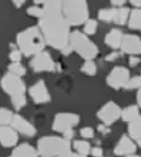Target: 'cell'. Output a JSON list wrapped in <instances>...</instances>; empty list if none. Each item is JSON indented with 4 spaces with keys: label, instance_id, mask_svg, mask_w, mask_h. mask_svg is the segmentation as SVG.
<instances>
[{
    "label": "cell",
    "instance_id": "1",
    "mask_svg": "<svg viewBox=\"0 0 141 157\" xmlns=\"http://www.w3.org/2000/svg\"><path fill=\"white\" fill-rule=\"evenodd\" d=\"M39 29L48 45L61 51L63 54L70 53V25L62 14L47 15L40 18Z\"/></svg>",
    "mask_w": 141,
    "mask_h": 157
},
{
    "label": "cell",
    "instance_id": "2",
    "mask_svg": "<svg viewBox=\"0 0 141 157\" xmlns=\"http://www.w3.org/2000/svg\"><path fill=\"white\" fill-rule=\"evenodd\" d=\"M16 40L21 53L25 56L36 55L44 49V37L37 26H31L20 32Z\"/></svg>",
    "mask_w": 141,
    "mask_h": 157
},
{
    "label": "cell",
    "instance_id": "3",
    "mask_svg": "<svg viewBox=\"0 0 141 157\" xmlns=\"http://www.w3.org/2000/svg\"><path fill=\"white\" fill-rule=\"evenodd\" d=\"M38 153L41 156H74L67 138L57 136H44L38 141Z\"/></svg>",
    "mask_w": 141,
    "mask_h": 157
},
{
    "label": "cell",
    "instance_id": "4",
    "mask_svg": "<svg viewBox=\"0 0 141 157\" xmlns=\"http://www.w3.org/2000/svg\"><path fill=\"white\" fill-rule=\"evenodd\" d=\"M62 13L70 25H80L89 18V6L86 0H63Z\"/></svg>",
    "mask_w": 141,
    "mask_h": 157
},
{
    "label": "cell",
    "instance_id": "5",
    "mask_svg": "<svg viewBox=\"0 0 141 157\" xmlns=\"http://www.w3.org/2000/svg\"><path fill=\"white\" fill-rule=\"evenodd\" d=\"M70 45L72 51H75L86 60H93L98 55V47L87 38L86 34L74 31L70 36Z\"/></svg>",
    "mask_w": 141,
    "mask_h": 157
},
{
    "label": "cell",
    "instance_id": "6",
    "mask_svg": "<svg viewBox=\"0 0 141 157\" xmlns=\"http://www.w3.org/2000/svg\"><path fill=\"white\" fill-rule=\"evenodd\" d=\"M0 84H1L2 90L11 96L25 93V84L22 79L20 78V76L11 73V72L2 77Z\"/></svg>",
    "mask_w": 141,
    "mask_h": 157
},
{
    "label": "cell",
    "instance_id": "7",
    "mask_svg": "<svg viewBox=\"0 0 141 157\" xmlns=\"http://www.w3.org/2000/svg\"><path fill=\"white\" fill-rule=\"evenodd\" d=\"M80 121V117L74 113H59L55 116L53 121V130L56 132L64 133L76 127Z\"/></svg>",
    "mask_w": 141,
    "mask_h": 157
},
{
    "label": "cell",
    "instance_id": "8",
    "mask_svg": "<svg viewBox=\"0 0 141 157\" xmlns=\"http://www.w3.org/2000/svg\"><path fill=\"white\" fill-rule=\"evenodd\" d=\"M55 67V62L47 51L37 53L31 60V67L34 72H51L54 71Z\"/></svg>",
    "mask_w": 141,
    "mask_h": 157
},
{
    "label": "cell",
    "instance_id": "9",
    "mask_svg": "<svg viewBox=\"0 0 141 157\" xmlns=\"http://www.w3.org/2000/svg\"><path fill=\"white\" fill-rule=\"evenodd\" d=\"M130 79V72L126 67H116L111 71L106 78V82L111 88L119 90L121 88H124Z\"/></svg>",
    "mask_w": 141,
    "mask_h": 157
},
{
    "label": "cell",
    "instance_id": "10",
    "mask_svg": "<svg viewBox=\"0 0 141 157\" xmlns=\"http://www.w3.org/2000/svg\"><path fill=\"white\" fill-rule=\"evenodd\" d=\"M98 118L106 125H111L121 117V110L117 103L110 101L99 110Z\"/></svg>",
    "mask_w": 141,
    "mask_h": 157
},
{
    "label": "cell",
    "instance_id": "11",
    "mask_svg": "<svg viewBox=\"0 0 141 157\" xmlns=\"http://www.w3.org/2000/svg\"><path fill=\"white\" fill-rule=\"evenodd\" d=\"M29 92H30V95L32 99L34 100V102L38 103V105L48 102L51 100V96L48 94V88L42 80L37 81L34 86H32Z\"/></svg>",
    "mask_w": 141,
    "mask_h": 157
},
{
    "label": "cell",
    "instance_id": "12",
    "mask_svg": "<svg viewBox=\"0 0 141 157\" xmlns=\"http://www.w3.org/2000/svg\"><path fill=\"white\" fill-rule=\"evenodd\" d=\"M12 127L16 130L17 133H20L21 135L26 137H33L36 135V129L30 121L23 118L20 115H14L12 120Z\"/></svg>",
    "mask_w": 141,
    "mask_h": 157
},
{
    "label": "cell",
    "instance_id": "13",
    "mask_svg": "<svg viewBox=\"0 0 141 157\" xmlns=\"http://www.w3.org/2000/svg\"><path fill=\"white\" fill-rule=\"evenodd\" d=\"M121 49L126 54H141V38L133 34L124 35L121 42Z\"/></svg>",
    "mask_w": 141,
    "mask_h": 157
},
{
    "label": "cell",
    "instance_id": "14",
    "mask_svg": "<svg viewBox=\"0 0 141 157\" xmlns=\"http://www.w3.org/2000/svg\"><path fill=\"white\" fill-rule=\"evenodd\" d=\"M18 141V134L13 127L0 125V144L6 148L14 147Z\"/></svg>",
    "mask_w": 141,
    "mask_h": 157
},
{
    "label": "cell",
    "instance_id": "15",
    "mask_svg": "<svg viewBox=\"0 0 141 157\" xmlns=\"http://www.w3.org/2000/svg\"><path fill=\"white\" fill-rule=\"evenodd\" d=\"M114 152L116 155L119 156H132L136 152V146L131 137L123 135L118 141L117 146L115 147Z\"/></svg>",
    "mask_w": 141,
    "mask_h": 157
},
{
    "label": "cell",
    "instance_id": "16",
    "mask_svg": "<svg viewBox=\"0 0 141 157\" xmlns=\"http://www.w3.org/2000/svg\"><path fill=\"white\" fill-rule=\"evenodd\" d=\"M123 39L122 32L118 29H113L109 32L104 38V42L112 49H119L121 47V42Z\"/></svg>",
    "mask_w": 141,
    "mask_h": 157
},
{
    "label": "cell",
    "instance_id": "17",
    "mask_svg": "<svg viewBox=\"0 0 141 157\" xmlns=\"http://www.w3.org/2000/svg\"><path fill=\"white\" fill-rule=\"evenodd\" d=\"M43 4V16L62 14L63 0H47Z\"/></svg>",
    "mask_w": 141,
    "mask_h": 157
},
{
    "label": "cell",
    "instance_id": "18",
    "mask_svg": "<svg viewBox=\"0 0 141 157\" xmlns=\"http://www.w3.org/2000/svg\"><path fill=\"white\" fill-rule=\"evenodd\" d=\"M128 133H130L131 138L134 139L138 144V146L141 147V115L130 122Z\"/></svg>",
    "mask_w": 141,
    "mask_h": 157
},
{
    "label": "cell",
    "instance_id": "19",
    "mask_svg": "<svg viewBox=\"0 0 141 157\" xmlns=\"http://www.w3.org/2000/svg\"><path fill=\"white\" fill-rule=\"evenodd\" d=\"M39 153L34 147H32L29 144H21L20 146H18L15 148L12 152V156H38Z\"/></svg>",
    "mask_w": 141,
    "mask_h": 157
},
{
    "label": "cell",
    "instance_id": "20",
    "mask_svg": "<svg viewBox=\"0 0 141 157\" xmlns=\"http://www.w3.org/2000/svg\"><path fill=\"white\" fill-rule=\"evenodd\" d=\"M128 26L133 30L141 31V9H136L128 17Z\"/></svg>",
    "mask_w": 141,
    "mask_h": 157
},
{
    "label": "cell",
    "instance_id": "21",
    "mask_svg": "<svg viewBox=\"0 0 141 157\" xmlns=\"http://www.w3.org/2000/svg\"><path fill=\"white\" fill-rule=\"evenodd\" d=\"M138 116H139V110H138V107H136V105L126 107L124 110L121 111V118L126 122L133 121Z\"/></svg>",
    "mask_w": 141,
    "mask_h": 157
},
{
    "label": "cell",
    "instance_id": "22",
    "mask_svg": "<svg viewBox=\"0 0 141 157\" xmlns=\"http://www.w3.org/2000/svg\"><path fill=\"white\" fill-rule=\"evenodd\" d=\"M130 17V10L126 8H119L116 9L115 11V17H114V22L116 25H123L126 23V21L128 20Z\"/></svg>",
    "mask_w": 141,
    "mask_h": 157
},
{
    "label": "cell",
    "instance_id": "23",
    "mask_svg": "<svg viewBox=\"0 0 141 157\" xmlns=\"http://www.w3.org/2000/svg\"><path fill=\"white\" fill-rule=\"evenodd\" d=\"M74 150L77 152V155L79 156H86L91 152V146L87 141L84 140H75L74 141Z\"/></svg>",
    "mask_w": 141,
    "mask_h": 157
},
{
    "label": "cell",
    "instance_id": "24",
    "mask_svg": "<svg viewBox=\"0 0 141 157\" xmlns=\"http://www.w3.org/2000/svg\"><path fill=\"white\" fill-rule=\"evenodd\" d=\"M14 114L12 111L6 108H0V125H8L12 124Z\"/></svg>",
    "mask_w": 141,
    "mask_h": 157
},
{
    "label": "cell",
    "instance_id": "25",
    "mask_svg": "<svg viewBox=\"0 0 141 157\" xmlns=\"http://www.w3.org/2000/svg\"><path fill=\"white\" fill-rule=\"evenodd\" d=\"M12 97V105L16 110H20L26 105V97L24 94H16V95L11 96Z\"/></svg>",
    "mask_w": 141,
    "mask_h": 157
},
{
    "label": "cell",
    "instance_id": "26",
    "mask_svg": "<svg viewBox=\"0 0 141 157\" xmlns=\"http://www.w3.org/2000/svg\"><path fill=\"white\" fill-rule=\"evenodd\" d=\"M115 8L112 9H102L99 11L98 13V17L99 19L102 21H113L114 17H115Z\"/></svg>",
    "mask_w": 141,
    "mask_h": 157
},
{
    "label": "cell",
    "instance_id": "27",
    "mask_svg": "<svg viewBox=\"0 0 141 157\" xmlns=\"http://www.w3.org/2000/svg\"><path fill=\"white\" fill-rule=\"evenodd\" d=\"M9 71L11 72V73L18 75V76H20V77L24 76L26 73L25 67H24L20 62H12L9 66Z\"/></svg>",
    "mask_w": 141,
    "mask_h": 157
},
{
    "label": "cell",
    "instance_id": "28",
    "mask_svg": "<svg viewBox=\"0 0 141 157\" xmlns=\"http://www.w3.org/2000/svg\"><path fill=\"white\" fill-rule=\"evenodd\" d=\"M81 71L87 76H94L97 72L96 64L94 63L93 60H86L81 67Z\"/></svg>",
    "mask_w": 141,
    "mask_h": 157
},
{
    "label": "cell",
    "instance_id": "29",
    "mask_svg": "<svg viewBox=\"0 0 141 157\" xmlns=\"http://www.w3.org/2000/svg\"><path fill=\"white\" fill-rule=\"evenodd\" d=\"M97 28H98V23L94 19H87L84 25V34L87 35H93L96 33Z\"/></svg>",
    "mask_w": 141,
    "mask_h": 157
},
{
    "label": "cell",
    "instance_id": "30",
    "mask_svg": "<svg viewBox=\"0 0 141 157\" xmlns=\"http://www.w3.org/2000/svg\"><path fill=\"white\" fill-rule=\"evenodd\" d=\"M138 88H141V77L139 76H135L133 78H130L128 83L124 86V89H126V90H134V89Z\"/></svg>",
    "mask_w": 141,
    "mask_h": 157
},
{
    "label": "cell",
    "instance_id": "31",
    "mask_svg": "<svg viewBox=\"0 0 141 157\" xmlns=\"http://www.w3.org/2000/svg\"><path fill=\"white\" fill-rule=\"evenodd\" d=\"M26 13L32 17H37V18H42L43 17V9L39 6H31L26 10Z\"/></svg>",
    "mask_w": 141,
    "mask_h": 157
},
{
    "label": "cell",
    "instance_id": "32",
    "mask_svg": "<svg viewBox=\"0 0 141 157\" xmlns=\"http://www.w3.org/2000/svg\"><path fill=\"white\" fill-rule=\"evenodd\" d=\"M80 135L87 139L92 138V137H94V130L90 127H86V128H83V129L80 130Z\"/></svg>",
    "mask_w": 141,
    "mask_h": 157
},
{
    "label": "cell",
    "instance_id": "33",
    "mask_svg": "<svg viewBox=\"0 0 141 157\" xmlns=\"http://www.w3.org/2000/svg\"><path fill=\"white\" fill-rule=\"evenodd\" d=\"M21 56H22V53L19 50H13L10 53V59L13 62H19L21 60Z\"/></svg>",
    "mask_w": 141,
    "mask_h": 157
},
{
    "label": "cell",
    "instance_id": "34",
    "mask_svg": "<svg viewBox=\"0 0 141 157\" xmlns=\"http://www.w3.org/2000/svg\"><path fill=\"white\" fill-rule=\"evenodd\" d=\"M140 63V59L138 57H130V59H128V64H130L131 67H137L138 64Z\"/></svg>",
    "mask_w": 141,
    "mask_h": 157
},
{
    "label": "cell",
    "instance_id": "35",
    "mask_svg": "<svg viewBox=\"0 0 141 157\" xmlns=\"http://www.w3.org/2000/svg\"><path fill=\"white\" fill-rule=\"evenodd\" d=\"M91 152H92V155L96 156V157L103 155V152H102V149L100 148V147H95V148L91 149Z\"/></svg>",
    "mask_w": 141,
    "mask_h": 157
},
{
    "label": "cell",
    "instance_id": "36",
    "mask_svg": "<svg viewBox=\"0 0 141 157\" xmlns=\"http://www.w3.org/2000/svg\"><path fill=\"white\" fill-rule=\"evenodd\" d=\"M119 57H120V53L113 52V53H111V54H109L108 56L105 57V59L108 60V61H114V60L118 59Z\"/></svg>",
    "mask_w": 141,
    "mask_h": 157
},
{
    "label": "cell",
    "instance_id": "37",
    "mask_svg": "<svg viewBox=\"0 0 141 157\" xmlns=\"http://www.w3.org/2000/svg\"><path fill=\"white\" fill-rule=\"evenodd\" d=\"M109 125H106V124H101V125H99L98 127V130H99V132L101 133V134H103V135H105V134H108V133H110V129H109Z\"/></svg>",
    "mask_w": 141,
    "mask_h": 157
},
{
    "label": "cell",
    "instance_id": "38",
    "mask_svg": "<svg viewBox=\"0 0 141 157\" xmlns=\"http://www.w3.org/2000/svg\"><path fill=\"white\" fill-rule=\"evenodd\" d=\"M63 136H64V138H67V140H70V139L74 137V130L70 129V130H67V131H65L63 133Z\"/></svg>",
    "mask_w": 141,
    "mask_h": 157
},
{
    "label": "cell",
    "instance_id": "39",
    "mask_svg": "<svg viewBox=\"0 0 141 157\" xmlns=\"http://www.w3.org/2000/svg\"><path fill=\"white\" fill-rule=\"evenodd\" d=\"M126 0H111V3L113 6H123L125 3Z\"/></svg>",
    "mask_w": 141,
    "mask_h": 157
},
{
    "label": "cell",
    "instance_id": "40",
    "mask_svg": "<svg viewBox=\"0 0 141 157\" xmlns=\"http://www.w3.org/2000/svg\"><path fill=\"white\" fill-rule=\"evenodd\" d=\"M13 3L15 4L16 8H21L25 3V0H13Z\"/></svg>",
    "mask_w": 141,
    "mask_h": 157
},
{
    "label": "cell",
    "instance_id": "41",
    "mask_svg": "<svg viewBox=\"0 0 141 157\" xmlns=\"http://www.w3.org/2000/svg\"><path fill=\"white\" fill-rule=\"evenodd\" d=\"M131 3H132L134 6L141 8V0H131Z\"/></svg>",
    "mask_w": 141,
    "mask_h": 157
},
{
    "label": "cell",
    "instance_id": "42",
    "mask_svg": "<svg viewBox=\"0 0 141 157\" xmlns=\"http://www.w3.org/2000/svg\"><path fill=\"white\" fill-rule=\"evenodd\" d=\"M137 101H138V105L141 107V88L139 89V91L137 93Z\"/></svg>",
    "mask_w": 141,
    "mask_h": 157
},
{
    "label": "cell",
    "instance_id": "43",
    "mask_svg": "<svg viewBox=\"0 0 141 157\" xmlns=\"http://www.w3.org/2000/svg\"><path fill=\"white\" fill-rule=\"evenodd\" d=\"M47 1V0H34V2L37 4H41V3H44V2Z\"/></svg>",
    "mask_w": 141,
    "mask_h": 157
}]
</instances>
